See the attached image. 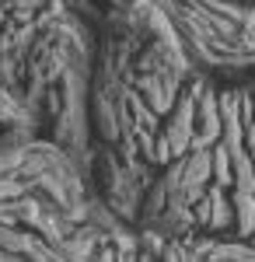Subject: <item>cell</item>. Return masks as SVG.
<instances>
[{
  "label": "cell",
  "instance_id": "cell-1",
  "mask_svg": "<svg viewBox=\"0 0 255 262\" xmlns=\"http://www.w3.org/2000/svg\"><path fill=\"white\" fill-rule=\"evenodd\" d=\"M206 200H210V224H206V227L220 231V227H227V224L235 221V206L227 203V189H224V185L210 182V185H206Z\"/></svg>",
  "mask_w": 255,
  "mask_h": 262
},
{
  "label": "cell",
  "instance_id": "cell-2",
  "mask_svg": "<svg viewBox=\"0 0 255 262\" xmlns=\"http://www.w3.org/2000/svg\"><path fill=\"white\" fill-rule=\"evenodd\" d=\"M231 206H235L238 231H241L245 238H248V234H255V192H248V189H235Z\"/></svg>",
  "mask_w": 255,
  "mask_h": 262
}]
</instances>
